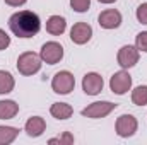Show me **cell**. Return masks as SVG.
<instances>
[{
    "mask_svg": "<svg viewBox=\"0 0 147 145\" xmlns=\"http://www.w3.org/2000/svg\"><path fill=\"white\" fill-rule=\"evenodd\" d=\"M9 28L17 38H33L38 34V31L41 28V21L34 12L21 10V12H16L10 15Z\"/></svg>",
    "mask_w": 147,
    "mask_h": 145,
    "instance_id": "6da1fadb",
    "label": "cell"
},
{
    "mask_svg": "<svg viewBox=\"0 0 147 145\" xmlns=\"http://www.w3.org/2000/svg\"><path fill=\"white\" fill-rule=\"evenodd\" d=\"M17 113H19V104H16V101L10 99L0 101V119H10Z\"/></svg>",
    "mask_w": 147,
    "mask_h": 145,
    "instance_id": "9a60e30c",
    "label": "cell"
},
{
    "mask_svg": "<svg viewBox=\"0 0 147 145\" xmlns=\"http://www.w3.org/2000/svg\"><path fill=\"white\" fill-rule=\"evenodd\" d=\"M132 103L135 106H146L147 104V85H139L132 91Z\"/></svg>",
    "mask_w": 147,
    "mask_h": 145,
    "instance_id": "ac0fdd59",
    "label": "cell"
},
{
    "mask_svg": "<svg viewBox=\"0 0 147 145\" xmlns=\"http://www.w3.org/2000/svg\"><path fill=\"white\" fill-rule=\"evenodd\" d=\"M14 85H16V80L12 77L10 72H5V70H0V94H9L14 91Z\"/></svg>",
    "mask_w": 147,
    "mask_h": 145,
    "instance_id": "2e32d148",
    "label": "cell"
},
{
    "mask_svg": "<svg viewBox=\"0 0 147 145\" xmlns=\"http://www.w3.org/2000/svg\"><path fill=\"white\" fill-rule=\"evenodd\" d=\"M135 46H137L139 51L147 53V31H142V33L137 34V38H135Z\"/></svg>",
    "mask_w": 147,
    "mask_h": 145,
    "instance_id": "ffe728a7",
    "label": "cell"
},
{
    "mask_svg": "<svg viewBox=\"0 0 147 145\" xmlns=\"http://www.w3.org/2000/svg\"><path fill=\"white\" fill-rule=\"evenodd\" d=\"M26 133L33 138H36L39 135H43V132L46 130V123L41 116H31L28 121H26V126H24Z\"/></svg>",
    "mask_w": 147,
    "mask_h": 145,
    "instance_id": "7c38bea8",
    "label": "cell"
},
{
    "mask_svg": "<svg viewBox=\"0 0 147 145\" xmlns=\"http://www.w3.org/2000/svg\"><path fill=\"white\" fill-rule=\"evenodd\" d=\"M39 56L45 63L48 65H55L58 63L62 58H63V48L60 43L57 41H48L41 46V51H39Z\"/></svg>",
    "mask_w": 147,
    "mask_h": 145,
    "instance_id": "277c9868",
    "label": "cell"
},
{
    "mask_svg": "<svg viewBox=\"0 0 147 145\" xmlns=\"http://www.w3.org/2000/svg\"><path fill=\"white\" fill-rule=\"evenodd\" d=\"M135 15H137V19H139V22L147 24V3H140V5L137 7Z\"/></svg>",
    "mask_w": 147,
    "mask_h": 145,
    "instance_id": "7402d4cb",
    "label": "cell"
},
{
    "mask_svg": "<svg viewBox=\"0 0 147 145\" xmlns=\"http://www.w3.org/2000/svg\"><path fill=\"white\" fill-rule=\"evenodd\" d=\"M92 36V28L87 22H77L70 29V39L75 44H86Z\"/></svg>",
    "mask_w": 147,
    "mask_h": 145,
    "instance_id": "8fae6325",
    "label": "cell"
},
{
    "mask_svg": "<svg viewBox=\"0 0 147 145\" xmlns=\"http://www.w3.org/2000/svg\"><path fill=\"white\" fill-rule=\"evenodd\" d=\"M70 7L75 12H86L91 7V0H70Z\"/></svg>",
    "mask_w": 147,
    "mask_h": 145,
    "instance_id": "d6986e66",
    "label": "cell"
},
{
    "mask_svg": "<svg viewBox=\"0 0 147 145\" xmlns=\"http://www.w3.org/2000/svg\"><path fill=\"white\" fill-rule=\"evenodd\" d=\"M65 28H67V22L62 15H51L48 21H46V31L53 36H60L65 33Z\"/></svg>",
    "mask_w": 147,
    "mask_h": 145,
    "instance_id": "4fadbf2b",
    "label": "cell"
},
{
    "mask_svg": "<svg viewBox=\"0 0 147 145\" xmlns=\"http://www.w3.org/2000/svg\"><path fill=\"white\" fill-rule=\"evenodd\" d=\"M116 62H118V65L121 68H132L139 62V50H137V46H132V44L121 46L118 55H116Z\"/></svg>",
    "mask_w": 147,
    "mask_h": 145,
    "instance_id": "ba28073f",
    "label": "cell"
},
{
    "mask_svg": "<svg viewBox=\"0 0 147 145\" xmlns=\"http://www.w3.org/2000/svg\"><path fill=\"white\" fill-rule=\"evenodd\" d=\"M103 85H105L103 77L96 72L86 73L84 79H82V89L87 96H98L103 91Z\"/></svg>",
    "mask_w": 147,
    "mask_h": 145,
    "instance_id": "9c48e42d",
    "label": "cell"
},
{
    "mask_svg": "<svg viewBox=\"0 0 147 145\" xmlns=\"http://www.w3.org/2000/svg\"><path fill=\"white\" fill-rule=\"evenodd\" d=\"M115 108H116V104H113L110 101H98V103H92V104H89L87 108L82 109V116L92 118V119L105 118V116H108Z\"/></svg>",
    "mask_w": 147,
    "mask_h": 145,
    "instance_id": "8992f818",
    "label": "cell"
},
{
    "mask_svg": "<svg viewBox=\"0 0 147 145\" xmlns=\"http://www.w3.org/2000/svg\"><path fill=\"white\" fill-rule=\"evenodd\" d=\"M28 0H5V3L7 5H10V7H19V5H24Z\"/></svg>",
    "mask_w": 147,
    "mask_h": 145,
    "instance_id": "cb8c5ba5",
    "label": "cell"
},
{
    "mask_svg": "<svg viewBox=\"0 0 147 145\" xmlns=\"http://www.w3.org/2000/svg\"><path fill=\"white\" fill-rule=\"evenodd\" d=\"M9 44H10V36H9L3 29H0V51L5 50Z\"/></svg>",
    "mask_w": 147,
    "mask_h": 145,
    "instance_id": "603a6c76",
    "label": "cell"
},
{
    "mask_svg": "<svg viewBox=\"0 0 147 145\" xmlns=\"http://www.w3.org/2000/svg\"><path fill=\"white\" fill-rule=\"evenodd\" d=\"M98 22L103 29H116L121 24V14L116 9H106L99 14Z\"/></svg>",
    "mask_w": 147,
    "mask_h": 145,
    "instance_id": "30bf717a",
    "label": "cell"
},
{
    "mask_svg": "<svg viewBox=\"0 0 147 145\" xmlns=\"http://www.w3.org/2000/svg\"><path fill=\"white\" fill-rule=\"evenodd\" d=\"M41 56L33 53V51H26L22 55H19L17 58V70L22 75H34L36 72H39L41 68Z\"/></svg>",
    "mask_w": 147,
    "mask_h": 145,
    "instance_id": "7a4b0ae2",
    "label": "cell"
},
{
    "mask_svg": "<svg viewBox=\"0 0 147 145\" xmlns=\"http://www.w3.org/2000/svg\"><path fill=\"white\" fill-rule=\"evenodd\" d=\"M137 126H139L137 118L132 116V114H121V116L116 119V125H115L116 133H118V137H121V138L132 137V135L137 132Z\"/></svg>",
    "mask_w": 147,
    "mask_h": 145,
    "instance_id": "52a82bcc",
    "label": "cell"
},
{
    "mask_svg": "<svg viewBox=\"0 0 147 145\" xmlns=\"http://www.w3.org/2000/svg\"><path fill=\"white\" fill-rule=\"evenodd\" d=\"M101 3H113V2H116V0H99Z\"/></svg>",
    "mask_w": 147,
    "mask_h": 145,
    "instance_id": "d4e9b609",
    "label": "cell"
},
{
    "mask_svg": "<svg viewBox=\"0 0 147 145\" xmlns=\"http://www.w3.org/2000/svg\"><path fill=\"white\" fill-rule=\"evenodd\" d=\"M74 87H75V79L69 70H62V72L55 73V77L51 80V89L57 94H62V96L70 94Z\"/></svg>",
    "mask_w": 147,
    "mask_h": 145,
    "instance_id": "3957f363",
    "label": "cell"
},
{
    "mask_svg": "<svg viewBox=\"0 0 147 145\" xmlns=\"http://www.w3.org/2000/svg\"><path fill=\"white\" fill-rule=\"evenodd\" d=\"M48 142H50V144H67L69 145V144H74V137L69 132H65L62 137H58V138H50Z\"/></svg>",
    "mask_w": 147,
    "mask_h": 145,
    "instance_id": "44dd1931",
    "label": "cell"
},
{
    "mask_svg": "<svg viewBox=\"0 0 147 145\" xmlns=\"http://www.w3.org/2000/svg\"><path fill=\"white\" fill-rule=\"evenodd\" d=\"M19 135V130L14 126H0V145L12 144Z\"/></svg>",
    "mask_w": 147,
    "mask_h": 145,
    "instance_id": "e0dca14e",
    "label": "cell"
},
{
    "mask_svg": "<svg viewBox=\"0 0 147 145\" xmlns=\"http://www.w3.org/2000/svg\"><path fill=\"white\" fill-rule=\"evenodd\" d=\"M132 87V77L130 73L125 72V70H120V72H115L110 79V89L113 94H118V96H123L130 91Z\"/></svg>",
    "mask_w": 147,
    "mask_h": 145,
    "instance_id": "5b68a950",
    "label": "cell"
},
{
    "mask_svg": "<svg viewBox=\"0 0 147 145\" xmlns=\"http://www.w3.org/2000/svg\"><path fill=\"white\" fill-rule=\"evenodd\" d=\"M50 113H51V116L57 118V119H69V118L72 116L74 109H72V106L67 104V103H55V104H51Z\"/></svg>",
    "mask_w": 147,
    "mask_h": 145,
    "instance_id": "5bb4252c",
    "label": "cell"
}]
</instances>
